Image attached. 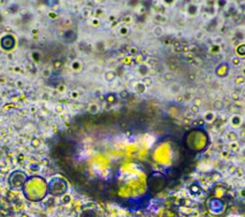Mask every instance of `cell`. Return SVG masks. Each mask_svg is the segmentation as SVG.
Instances as JSON below:
<instances>
[{
    "label": "cell",
    "mask_w": 245,
    "mask_h": 217,
    "mask_svg": "<svg viewBox=\"0 0 245 217\" xmlns=\"http://www.w3.org/2000/svg\"><path fill=\"white\" fill-rule=\"evenodd\" d=\"M183 144L188 149L194 153L204 152L210 144V137L205 130L198 127L192 129L185 133L183 138Z\"/></svg>",
    "instance_id": "cell-1"
},
{
    "label": "cell",
    "mask_w": 245,
    "mask_h": 217,
    "mask_svg": "<svg viewBox=\"0 0 245 217\" xmlns=\"http://www.w3.org/2000/svg\"><path fill=\"white\" fill-rule=\"evenodd\" d=\"M23 193L27 199L31 201H39L47 193V183L43 177H29L23 186Z\"/></svg>",
    "instance_id": "cell-2"
},
{
    "label": "cell",
    "mask_w": 245,
    "mask_h": 217,
    "mask_svg": "<svg viewBox=\"0 0 245 217\" xmlns=\"http://www.w3.org/2000/svg\"><path fill=\"white\" fill-rule=\"evenodd\" d=\"M167 185V176L161 172L153 171L147 178V187L152 193H159Z\"/></svg>",
    "instance_id": "cell-3"
},
{
    "label": "cell",
    "mask_w": 245,
    "mask_h": 217,
    "mask_svg": "<svg viewBox=\"0 0 245 217\" xmlns=\"http://www.w3.org/2000/svg\"><path fill=\"white\" fill-rule=\"evenodd\" d=\"M67 188H68V184L61 177H54L47 184V192L55 196H59L66 193Z\"/></svg>",
    "instance_id": "cell-4"
},
{
    "label": "cell",
    "mask_w": 245,
    "mask_h": 217,
    "mask_svg": "<svg viewBox=\"0 0 245 217\" xmlns=\"http://www.w3.org/2000/svg\"><path fill=\"white\" fill-rule=\"evenodd\" d=\"M27 179H28V176L24 171L15 170L8 177V184L11 186V188H13V190H21V188H23Z\"/></svg>",
    "instance_id": "cell-5"
},
{
    "label": "cell",
    "mask_w": 245,
    "mask_h": 217,
    "mask_svg": "<svg viewBox=\"0 0 245 217\" xmlns=\"http://www.w3.org/2000/svg\"><path fill=\"white\" fill-rule=\"evenodd\" d=\"M16 45V40L12 35H5L0 39V46L4 51H12Z\"/></svg>",
    "instance_id": "cell-6"
},
{
    "label": "cell",
    "mask_w": 245,
    "mask_h": 217,
    "mask_svg": "<svg viewBox=\"0 0 245 217\" xmlns=\"http://www.w3.org/2000/svg\"><path fill=\"white\" fill-rule=\"evenodd\" d=\"M208 207H210L211 210L215 207V208H216V212H219V211H221V210L223 209V202H222L220 199L214 198V199H211V200L208 201Z\"/></svg>",
    "instance_id": "cell-7"
},
{
    "label": "cell",
    "mask_w": 245,
    "mask_h": 217,
    "mask_svg": "<svg viewBox=\"0 0 245 217\" xmlns=\"http://www.w3.org/2000/svg\"><path fill=\"white\" fill-rule=\"evenodd\" d=\"M76 39H77V33L74 30H68L63 33V40L66 42H68V44H71Z\"/></svg>",
    "instance_id": "cell-8"
},
{
    "label": "cell",
    "mask_w": 245,
    "mask_h": 217,
    "mask_svg": "<svg viewBox=\"0 0 245 217\" xmlns=\"http://www.w3.org/2000/svg\"><path fill=\"white\" fill-rule=\"evenodd\" d=\"M178 175H180V172H178V170H176L175 168H169V169L167 170V176H168L169 178L176 179V178L178 177Z\"/></svg>",
    "instance_id": "cell-9"
},
{
    "label": "cell",
    "mask_w": 245,
    "mask_h": 217,
    "mask_svg": "<svg viewBox=\"0 0 245 217\" xmlns=\"http://www.w3.org/2000/svg\"><path fill=\"white\" fill-rule=\"evenodd\" d=\"M153 35L155 37H161L163 35V28L161 25H155L153 28Z\"/></svg>",
    "instance_id": "cell-10"
},
{
    "label": "cell",
    "mask_w": 245,
    "mask_h": 217,
    "mask_svg": "<svg viewBox=\"0 0 245 217\" xmlns=\"http://www.w3.org/2000/svg\"><path fill=\"white\" fill-rule=\"evenodd\" d=\"M105 78H106V80H108V82H113V80L115 79V72H113V71H107V72L105 74Z\"/></svg>",
    "instance_id": "cell-11"
},
{
    "label": "cell",
    "mask_w": 245,
    "mask_h": 217,
    "mask_svg": "<svg viewBox=\"0 0 245 217\" xmlns=\"http://www.w3.org/2000/svg\"><path fill=\"white\" fill-rule=\"evenodd\" d=\"M106 101H107L108 104H113V102H115V101H116V97H115V94H107V96H106Z\"/></svg>",
    "instance_id": "cell-12"
},
{
    "label": "cell",
    "mask_w": 245,
    "mask_h": 217,
    "mask_svg": "<svg viewBox=\"0 0 245 217\" xmlns=\"http://www.w3.org/2000/svg\"><path fill=\"white\" fill-rule=\"evenodd\" d=\"M147 71H148V69H147L146 66H140V67H139V72H140L142 75H146Z\"/></svg>",
    "instance_id": "cell-13"
},
{
    "label": "cell",
    "mask_w": 245,
    "mask_h": 217,
    "mask_svg": "<svg viewBox=\"0 0 245 217\" xmlns=\"http://www.w3.org/2000/svg\"><path fill=\"white\" fill-rule=\"evenodd\" d=\"M32 58H33V61L39 62V60H40V54H39L38 52H33V53H32Z\"/></svg>",
    "instance_id": "cell-14"
},
{
    "label": "cell",
    "mask_w": 245,
    "mask_h": 217,
    "mask_svg": "<svg viewBox=\"0 0 245 217\" xmlns=\"http://www.w3.org/2000/svg\"><path fill=\"white\" fill-rule=\"evenodd\" d=\"M39 144H40V143H39V140H38V139H33V140H32V146H33V147L39 146Z\"/></svg>",
    "instance_id": "cell-15"
},
{
    "label": "cell",
    "mask_w": 245,
    "mask_h": 217,
    "mask_svg": "<svg viewBox=\"0 0 245 217\" xmlns=\"http://www.w3.org/2000/svg\"><path fill=\"white\" fill-rule=\"evenodd\" d=\"M16 9H19V6H17V5H13V6L9 8V11H12L13 13H15V12H16Z\"/></svg>",
    "instance_id": "cell-16"
},
{
    "label": "cell",
    "mask_w": 245,
    "mask_h": 217,
    "mask_svg": "<svg viewBox=\"0 0 245 217\" xmlns=\"http://www.w3.org/2000/svg\"><path fill=\"white\" fill-rule=\"evenodd\" d=\"M61 66H62V63L60 61H55L54 62V68H58V67H61Z\"/></svg>",
    "instance_id": "cell-17"
},
{
    "label": "cell",
    "mask_w": 245,
    "mask_h": 217,
    "mask_svg": "<svg viewBox=\"0 0 245 217\" xmlns=\"http://www.w3.org/2000/svg\"><path fill=\"white\" fill-rule=\"evenodd\" d=\"M212 117H213V114H212V113H208V116H207V115L205 116V118H206L207 121H211V119H212Z\"/></svg>",
    "instance_id": "cell-18"
},
{
    "label": "cell",
    "mask_w": 245,
    "mask_h": 217,
    "mask_svg": "<svg viewBox=\"0 0 245 217\" xmlns=\"http://www.w3.org/2000/svg\"><path fill=\"white\" fill-rule=\"evenodd\" d=\"M30 168H31V170H33V171L38 170V165H37V164H31V165H30Z\"/></svg>",
    "instance_id": "cell-19"
},
{
    "label": "cell",
    "mask_w": 245,
    "mask_h": 217,
    "mask_svg": "<svg viewBox=\"0 0 245 217\" xmlns=\"http://www.w3.org/2000/svg\"><path fill=\"white\" fill-rule=\"evenodd\" d=\"M73 68H74V69H79V63H77V62L73 63Z\"/></svg>",
    "instance_id": "cell-20"
},
{
    "label": "cell",
    "mask_w": 245,
    "mask_h": 217,
    "mask_svg": "<svg viewBox=\"0 0 245 217\" xmlns=\"http://www.w3.org/2000/svg\"><path fill=\"white\" fill-rule=\"evenodd\" d=\"M127 94H128L127 92H122V93H121V97H122V98H127Z\"/></svg>",
    "instance_id": "cell-21"
},
{
    "label": "cell",
    "mask_w": 245,
    "mask_h": 217,
    "mask_svg": "<svg viewBox=\"0 0 245 217\" xmlns=\"http://www.w3.org/2000/svg\"><path fill=\"white\" fill-rule=\"evenodd\" d=\"M121 31H122V33H127V29H122Z\"/></svg>",
    "instance_id": "cell-22"
},
{
    "label": "cell",
    "mask_w": 245,
    "mask_h": 217,
    "mask_svg": "<svg viewBox=\"0 0 245 217\" xmlns=\"http://www.w3.org/2000/svg\"><path fill=\"white\" fill-rule=\"evenodd\" d=\"M1 19H3V17H1V15H0V21H1Z\"/></svg>",
    "instance_id": "cell-23"
},
{
    "label": "cell",
    "mask_w": 245,
    "mask_h": 217,
    "mask_svg": "<svg viewBox=\"0 0 245 217\" xmlns=\"http://www.w3.org/2000/svg\"><path fill=\"white\" fill-rule=\"evenodd\" d=\"M0 104H1V98H0Z\"/></svg>",
    "instance_id": "cell-24"
}]
</instances>
